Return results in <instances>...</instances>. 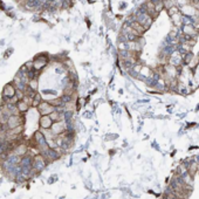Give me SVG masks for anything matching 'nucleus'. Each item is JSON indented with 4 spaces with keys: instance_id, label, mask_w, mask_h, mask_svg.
Listing matches in <instances>:
<instances>
[{
    "instance_id": "obj_1",
    "label": "nucleus",
    "mask_w": 199,
    "mask_h": 199,
    "mask_svg": "<svg viewBox=\"0 0 199 199\" xmlns=\"http://www.w3.org/2000/svg\"><path fill=\"white\" fill-rule=\"evenodd\" d=\"M25 122H26L25 115H13V116L7 117L5 124H6L7 130H12V129H15L20 125H25Z\"/></svg>"
},
{
    "instance_id": "obj_2",
    "label": "nucleus",
    "mask_w": 199,
    "mask_h": 199,
    "mask_svg": "<svg viewBox=\"0 0 199 199\" xmlns=\"http://www.w3.org/2000/svg\"><path fill=\"white\" fill-rule=\"evenodd\" d=\"M15 92H17V89H15L14 84H13L12 82L7 83V84L4 87V89H2V95H1L2 104H5L9 99L14 97V96H15Z\"/></svg>"
},
{
    "instance_id": "obj_3",
    "label": "nucleus",
    "mask_w": 199,
    "mask_h": 199,
    "mask_svg": "<svg viewBox=\"0 0 199 199\" xmlns=\"http://www.w3.org/2000/svg\"><path fill=\"white\" fill-rule=\"evenodd\" d=\"M47 165H48V163H47V161L43 158L42 155L36 154L33 157V165H32V169H34L36 172L40 173L42 170H45V169L47 167Z\"/></svg>"
},
{
    "instance_id": "obj_4",
    "label": "nucleus",
    "mask_w": 199,
    "mask_h": 199,
    "mask_svg": "<svg viewBox=\"0 0 199 199\" xmlns=\"http://www.w3.org/2000/svg\"><path fill=\"white\" fill-rule=\"evenodd\" d=\"M40 116H48L53 111H55V108L48 103V101H41L40 104L36 107Z\"/></svg>"
},
{
    "instance_id": "obj_5",
    "label": "nucleus",
    "mask_w": 199,
    "mask_h": 199,
    "mask_svg": "<svg viewBox=\"0 0 199 199\" xmlns=\"http://www.w3.org/2000/svg\"><path fill=\"white\" fill-rule=\"evenodd\" d=\"M67 129V124L65 121H59L56 123H53L52 128H50V133L52 136H61L63 135Z\"/></svg>"
},
{
    "instance_id": "obj_6",
    "label": "nucleus",
    "mask_w": 199,
    "mask_h": 199,
    "mask_svg": "<svg viewBox=\"0 0 199 199\" xmlns=\"http://www.w3.org/2000/svg\"><path fill=\"white\" fill-rule=\"evenodd\" d=\"M53 125V122L52 120L49 118V116H40L39 118V127L43 130H50Z\"/></svg>"
},
{
    "instance_id": "obj_7",
    "label": "nucleus",
    "mask_w": 199,
    "mask_h": 199,
    "mask_svg": "<svg viewBox=\"0 0 199 199\" xmlns=\"http://www.w3.org/2000/svg\"><path fill=\"white\" fill-rule=\"evenodd\" d=\"M30 108H31V105H28L26 102H24V101H19L18 103H17V109H18V111H19V114L20 115H25L28 110H30Z\"/></svg>"
},
{
    "instance_id": "obj_8",
    "label": "nucleus",
    "mask_w": 199,
    "mask_h": 199,
    "mask_svg": "<svg viewBox=\"0 0 199 199\" xmlns=\"http://www.w3.org/2000/svg\"><path fill=\"white\" fill-rule=\"evenodd\" d=\"M32 90L37 92V86H39V79H34V80H30L28 84H27Z\"/></svg>"
},
{
    "instance_id": "obj_9",
    "label": "nucleus",
    "mask_w": 199,
    "mask_h": 199,
    "mask_svg": "<svg viewBox=\"0 0 199 199\" xmlns=\"http://www.w3.org/2000/svg\"><path fill=\"white\" fill-rule=\"evenodd\" d=\"M50 6L54 7V8L58 11V9L62 8V0H55V1H53V2L50 4Z\"/></svg>"
},
{
    "instance_id": "obj_10",
    "label": "nucleus",
    "mask_w": 199,
    "mask_h": 199,
    "mask_svg": "<svg viewBox=\"0 0 199 199\" xmlns=\"http://www.w3.org/2000/svg\"><path fill=\"white\" fill-rule=\"evenodd\" d=\"M74 5L73 0H62V9H66V8H70L71 6Z\"/></svg>"
},
{
    "instance_id": "obj_11",
    "label": "nucleus",
    "mask_w": 199,
    "mask_h": 199,
    "mask_svg": "<svg viewBox=\"0 0 199 199\" xmlns=\"http://www.w3.org/2000/svg\"><path fill=\"white\" fill-rule=\"evenodd\" d=\"M53 1H55V0H47V2H49V4H52Z\"/></svg>"
}]
</instances>
